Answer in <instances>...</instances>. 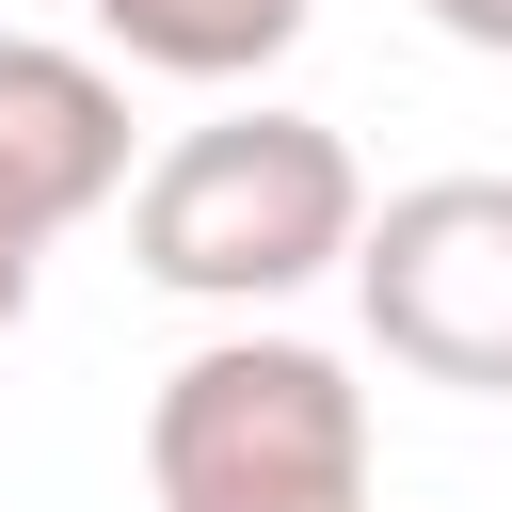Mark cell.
<instances>
[{"label": "cell", "mask_w": 512, "mask_h": 512, "mask_svg": "<svg viewBox=\"0 0 512 512\" xmlns=\"http://www.w3.org/2000/svg\"><path fill=\"white\" fill-rule=\"evenodd\" d=\"M144 496L160 512H384L368 384L320 336H208L144 400Z\"/></svg>", "instance_id": "7a4b0ae2"}, {"label": "cell", "mask_w": 512, "mask_h": 512, "mask_svg": "<svg viewBox=\"0 0 512 512\" xmlns=\"http://www.w3.org/2000/svg\"><path fill=\"white\" fill-rule=\"evenodd\" d=\"M112 192H128V80L96 48L0 32V224L16 240H64Z\"/></svg>", "instance_id": "277c9868"}, {"label": "cell", "mask_w": 512, "mask_h": 512, "mask_svg": "<svg viewBox=\"0 0 512 512\" xmlns=\"http://www.w3.org/2000/svg\"><path fill=\"white\" fill-rule=\"evenodd\" d=\"M448 48H480V64H512V0H416Z\"/></svg>", "instance_id": "8992f818"}, {"label": "cell", "mask_w": 512, "mask_h": 512, "mask_svg": "<svg viewBox=\"0 0 512 512\" xmlns=\"http://www.w3.org/2000/svg\"><path fill=\"white\" fill-rule=\"evenodd\" d=\"M32 256H48V240H16V224H0V352H16V320H32Z\"/></svg>", "instance_id": "52a82bcc"}, {"label": "cell", "mask_w": 512, "mask_h": 512, "mask_svg": "<svg viewBox=\"0 0 512 512\" xmlns=\"http://www.w3.org/2000/svg\"><path fill=\"white\" fill-rule=\"evenodd\" d=\"M352 304L384 368L512 400V176H416L352 224Z\"/></svg>", "instance_id": "3957f363"}, {"label": "cell", "mask_w": 512, "mask_h": 512, "mask_svg": "<svg viewBox=\"0 0 512 512\" xmlns=\"http://www.w3.org/2000/svg\"><path fill=\"white\" fill-rule=\"evenodd\" d=\"M80 16H96V32H112L144 80H208V96H224V80L288 64L320 0H80Z\"/></svg>", "instance_id": "5b68a950"}, {"label": "cell", "mask_w": 512, "mask_h": 512, "mask_svg": "<svg viewBox=\"0 0 512 512\" xmlns=\"http://www.w3.org/2000/svg\"><path fill=\"white\" fill-rule=\"evenodd\" d=\"M352 224H368L352 144L320 112H272V96L176 128L144 160V192H128V256L176 304H288V288L352 272Z\"/></svg>", "instance_id": "6da1fadb"}]
</instances>
